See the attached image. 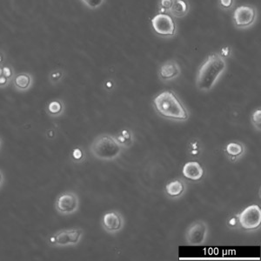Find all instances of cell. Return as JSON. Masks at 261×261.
I'll return each mask as SVG.
<instances>
[{
    "label": "cell",
    "mask_w": 261,
    "mask_h": 261,
    "mask_svg": "<svg viewBox=\"0 0 261 261\" xmlns=\"http://www.w3.org/2000/svg\"><path fill=\"white\" fill-rule=\"evenodd\" d=\"M226 68V62L224 57L218 54L209 55L199 67L196 79L197 87L203 92L213 89Z\"/></svg>",
    "instance_id": "cell-1"
},
{
    "label": "cell",
    "mask_w": 261,
    "mask_h": 261,
    "mask_svg": "<svg viewBox=\"0 0 261 261\" xmlns=\"http://www.w3.org/2000/svg\"><path fill=\"white\" fill-rule=\"evenodd\" d=\"M158 113L168 119L187 120L188 113L174 92L165 91L156 96L153 100Z\"/></svg>",
    "instance_id": "cell-2"
},
{
    "label": "cell",
    "mask_w": 261,
    "mask_h": 261,
    "mask_svg": "<svg viewBox=\"0 0 261 261\" xmlns=\"http://www.w3.org/2000/svg\"><path fill=\"white\" fill-rule=\"evenodd\" d=\"M90 151L100 161H113L121 153V145L108 134H101L95 138L90 146Z\"/></svg>",
    "instance_id": "cell-3"
},
{
    "label": "cell",
    "mask_w": 261,
    "mask_h": 261,
    "mask_svg": "<svg viewBox=\"0 0 261 261\" xmlns=\"http://www.w3.org/2000/svg\"><path fill=\"white\" fill-rule=\"evenodd\" d=\"M84 236L82 229L77 227L62 229L55 231L46 237L48 246L54 248H61L67 246H77L81 243Z\"/></svg>",
    "instance_id": "cell-4"
},
{
    "label": "cell",
    "mask_w": 261,
    "mask_h": 261,
    "mask_svg": "<svg viewBox=\"0 0 261 261\" xmlns=\"http://www.w3.org/2000/svg\"><path fill=\"white\" fill-rule=\"evenodd\" d=\"M152 30L158 36L165 39L173 38L177 33V24L172 16L167 13H159L151 19Z\"/></svg>",
    "instance_id": "cell-5"
},
{
    "label": "cell",
    "mask_w": 261,
    "mask_h": 261,
    "mask_svg": "<svg viewBox=\"0 0 261 261\" xmlns=\"http://www.w3.org/2000/svg\"><path fill=\"white\" fill-rule=\"evenodd\" d=\"M258 18L256 7L249 5L238 6L232 14V21L239 29H247L255 24Z\"/></svg>",
    "instance_id": "cell-6"
},
{
    "label": "cell",
    "mask_w": 261,
    "mask_h": 261,
    "mask_svg": "<svg viewBox=\"0 0 261 261\" xmlns=\"http://www.w3.org/2000/svg\"><path fill=\"white\" fill-rule=\"evenodd\" d=\"M80 207V199L77 193L66 191L60 193L54 202V208L61 215H71L76 213Z\"/></svg>",
    "instance_id": "cell-7"
},
{
    "label": "cell",
    "mask_w": 261,
    "mask_h": 261,
    "mask_svg": "<svg viewBox=\"0 0 261 261\" xmlns=\"http://www.w3.org/2000/svg\"><path fill=\"white\" fill-rule=\"evenodd\" d=\"M239 221L246 230L258 228L261 224L260 207L257 205H249L239 215Z\"/></svg>",
    "instance_id": "cell-8"
},
{
    "label": "cell",
    "mask_w": 261,
    "mask_h": 261,
    "mask_svg": "<svg viewBox=\"0 0 261 261\" xmlns=\"http://www.w3.org/2000/svg\"><path fill=\"white\" fill-rule=\"evenodd\" d=\"M207 233V225L204 221H196L187 230L186 239L190 245L199 246L205 242Z\"/></svg>",
    "instance_id": "cell-9"
},
{
    "label": "cell",
    "mask_w": 261,
    "mask_h": 261,
    "mask_svg": "<svg viewBox=\"0 0 261 261\" xmlns=\"http://www.w3.org/2000/svg\"><path fill=\"white\" fill-rule=\"evenodd\" d=\"M102 225L106 231L113 233L121 230L124 226V220L121 215L117 212H109L103 217Z\"/></svg>",
    "instance_id": "cell-10"
},
{
    "label": "cell",
    "mask_w": 261,
    "mask_h": 261,
    "mask_svg": "<svg viewBox=\"0 0 261 261\" xmlns=\"http://www.w3.org/2000/svg\"><path fill=\"white\" fill-rule=\"evenodd\" d=\"M180 73V66L175 60H169L164 63L160 69V77L162 81H170L175 80Z\"/></svg>",
    "instance_id": "cell-11"
},
{
    "label": "cell",
    "mask_w": 261,
    "mask_h": 261,
    "mask_svg": "<svg viewBox=\"0 0 261 261\" xmlns=\"http://www.w3.org/2000/svg\"><path fill=\"white\" fill-rule=\"evenodd\" d=\"M33 77L30 73H18L13 77V87L17 92H25L33 87Z\"/></svg>",
    "instance_id": "cell-12"
},
{
    "label": "cell",
    "mask_w": 261,
    "mask_h": 261,
    "mask_svg": "<svg viewBox=\"0 0 261 261\" xmlns=\"http://www.w3.org/2000/svg\"><path fill=\"white\" fill-rule=\"evenodd\" d=\"M182 172L186 178L191 180H199L204 175V170L202 166L196 161L187 162L184 166Z\"/></svg>",
    "instance_id": "cell-13"
},
{
    "label": "cell",
    "mask_w": 261,
    "mask_h": 261,
    "mask_svg": "<svg viewBox=\"0 0 261 261\" xmlns=\"http://www.w3.org/2000/svg\"><path fill=\"white\" fill-rule=\"evenodd\" d=\"M190 12V4L187 0H173L169 13L172 17L182 18Z\"/></svg>",
    "instance_id": "cell-14"
},
{
    "label": "cell",
    "mask_w": 261,
    "mask_h": 261,
    "mask_svg": "<svg viewBox=\"0 0 261 261\" xmlns=\"http://www.w3.org/2000/svg\"><path fill=\"white\" fill-rule=\"evenodd\" d=\"M65 103L60 99L50 101L45 107V113L53 119L60 118L65 113Z\"/></svg>",
    "instance_id": "cell-15"
},
{
    "label": "cell",
    "mask_w": 261,
    "mask_h": 261,
    "mask_svg": "<svg viewBox=\"0 0 261 261\" xmlns=\"http://www.w3.org/2000/svg\"><path fill=\"white\" fill-rule=\"evenodd\" d=\"M185 186L180 180H173L166 186V193L171 197H178L184 193Z\"/></svg>",
    "instance_id": "cell-16"
},
{
    "label": "cell",
    "mask_w": 261,
    "mask_h": 261,
    "mask_svg": "<svg viewBox=\"0 0 261 261\" xmlns=\"http://www.w3.org/2000/svg\"><path fill=\"white\" fill-rule=\"evenodd\" d=\"M244 147L242 145L239 144V143H230L226 146V152L231 156H241L243 153Z\"/></svg>",
    "instance_id": "cell-17"
},
{
    "label": "cell",
    "mask_w": 261,
    "mask_h": 261,
    "mask_svg": "<svg viewBox=\"0 0 261 261\" xmlns=\"http://www.w3.org/2000/svg\"><path fill=\"white\" fill-rule=\"evenodd\" d=\"M71 161L74 163H82L86 160L85 151L81 147H75L71 152Z\"/></svg>",
    "instance_id": "cell-18"
},
{
    "label": "cell",
    "mask_w": 261,
    "mask_h": 261,
    "mask_svg": "<svg viewBox=\"0 0 261 261\" xmlns=\"http://www.w3.org/2000/svg\"><path fill=\"white\" fill-rule=\"evenodd\" d=\"M64 77V72L60 70H54L49 75V81L53 85H56Z\"/></svg>",
    "instance_id": "cell-19"
},
{
    "label": "cell",
    "mask_w": 261,
    "mask_h": 261,
    "mask_svg": "<svg viewBox=\"0 0 261 261\" xmlns=\"http://www.w3.org/2000/svg\"><path fill=\"white\" fill-rule=\"evenodd\" d=\"M172 3H173V0H160L159 2L160 13H169Z\"/></svg>",
    "instance_id": "cell-20"
},
{
    "label": "cell",
    "mask_w": 261,
    "mask_h": 261,
    "mask_svg": "<svg viewBox=\"0 0 261 261\" xmlns=\"http://www.w3.org/2000/svg\"><path fill=\"white\" fill-rule=\"evenodd\" d=\"M235 6V0H219L220 8L225 12H228L233 9Z\"/></svg>",
    "instance_id": "cell-21"
},
{
    "label": "cell",
    "mask_w": 261,
    "mask_h": 261,
    "mask_svg": "<svg viewBox=\"0 0 261 261\" xmlns=\"http://www.w3.org/2000/svg\"><path fill=\"white\" fill-rule=\"evenodd\" d=\"M82 3L85 4L89 9L96 10L99 8L103 4L105 0H81Z\"/></svg>",
    "instance_id": "cell-22"
},
{
    "label": "cell",
    "mask_w": 261,
    "mask_h": 261,
    "mask_svg": "<svg viewBox=\"0 0 261 261\" xmlns=\"http://www.w3.org/2000/svg\"><path fill=\"white\" fill-rule=\"evenodd\" d=\"M252 121L256 127L258 128V130H260L261 125V111L260 109L255 111L254 113H252Z\"/></svg>",
    "instance_id": "cell-23"
},
{
    "label": "cell",
    "mask_w": 261,
    "mask_h": 261,
    "mask_svg": "<svg viewBox=\"0 0 261 261\" xmlns=\"http://www.w3.org/2000/svg\"><path fill=\"white\" fill-rule=\"evenodd\" d=\"M2 69H3V76L7 77L9 81H12L14 76H15L14 70L10 65H6V66L2 67Z\"/></svg>",
    "instance_id": "cell-24"
},
{
    "label": "cell",
    "mask_w": 261,
    "mask_h": 261,
    "mask_svg": "<svg viewBox=\"0 0 261 261\" xmlns=\"http://www.w3.org/2000/svg\"><path fill=\"white\" fill-rule=\"evenodd\" d=\"M57 133H58V130H57L56 128H48L47 130L45 132V138L48 140H54L57 137Z\"/></svg>",
    "instance_id": "cell-25"
},
{
    "label": "cell",
    "mask_w": 261,
    "mask_h": 261,
    "mask_svg": "<svg viewBox=\"0 0 261 261\" xmlns=\"http://www.w3.org/2000/svg\"><path fill=\"white\" fill-rule=\"evenodd\" d=\"M11 83V81H9L7 77L5 76H1L0 77V88H6L7 86H9V84Z\"/></svg>",
    "instance_id": "cell-26"
},
{
    "label": "cell",
    "mask_w": 261,
    "mask_h": 261,
    "mask_svg": "<svg viewBox=\"0 0 261 261\" xmlns=\"http://www.w3.org/2000/svg\"><path fill=\"white\" fill-rule=\"evenodd\" d=\"M4 184H5V175L2 170L0 169V189L3 187Z\"/></svg>",
    "instance_id": "cell-27"
},
{
    "label": "cell",
    "mask_w": 261,
    "mask_h": 261,
    "mask_svg": "<svg viewBox=\"0 0 261 261\" xmlns=\"http://www.w3.org/2000/svg\"><path fill=\"white\" fill-rule=\"evenodd\" d=\"M229 54H230V49L229 48H224L222 50L221 56H229Z\"/></svg>",
    "instance_id": "cell-28"
},
{
    "label": "cell",
    "mask_w": 261,
    "mask_h": 261,
    "mask_svg": "<svg viewBox=\"0 0 261 261\" xmlns=\"http://www.w3.org/2000/svg\"><path fill=\"white\" fill-rule=\"evenodd\" d=\"M4 62V56L2 54H0V65L3 64Z\"/></svg>",
    "instance_id": "cell-29"
},
{
    "label": "cell",
    "mask_w": 261,
    "mask_h": 261,
    "mask_svg": "<svg viewBox=\"0 0 261 261\" xmlns=\"http://www.w3.org/2000/svg\"><path fill=\"white\" fill-rule=\"evenodd\" d=\"M2 146H3V140H2V138L0 137V151H1V149H2Z\"/></svg>",
    "instance_id": "cell-30"
},
{
    "label": "cell",
    "mask_w": 261,
    "mask_h": 261,
    "mask_svg": "<svg viewBox=\"0 0 261 261\" xmlns=\"http://www.w3.org/2000/svg\"><path fill=\"white\" fill-rule=\"evenodd\" d=\"M1 76H3V69H2V67H0V77Z\"/></svg>",
    "instance_id": "cell-31"
}]
</instances>
